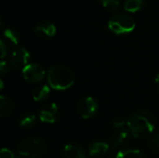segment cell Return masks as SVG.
<instances>
[{"mask_svg":"<svg viewBox=\"0 0 159 158\" xmlns=\"http://www.w3.org/2000/svg\"><path fill=\"white\" fill-rule=\"evenodd\" d=\"M46 153V145L38 138L24 141L19 148L20 158H42Z\"/></svg>","mask_w":159,"mask_h":158,"instance_id":"277c9868","label":"cell"},{"mask_svg":"<svg viewBox=\"0 0 159 158\" xmlns=\"http://www.w3.org/2000/svg\"><path fill=\"white\" fill-rule=\"evenodd\" d=\"M99 110L98 102L92 97H87L79 101L76 106L77 114L80 117L84 119L90 118L94 116Z\"/></svg>","mask_w":159,"mask_h":158,"instance_id":"5b68a950","label":"cell"},{"mask_svg":"<svg viewBox=\"0 0 159 158\" xmlns=\"http://www.w3.org/2000/svg\"><path fill=\"white\" fill-rule=\"evenodd\" d=\"M156 128V121L154 116L146 111H140L132 115L128 121V129L132 136L135 138H145Z\"/></svg>","mask_w":159,"mask_h":158,"instance_id":"6da1fadb","label":"cell"},{"mask_svg":"<svg viewBox=\"0 0 159 158\" xmlns=\"http://www.w3.org/2000/svg\"><path fill=\"white\" fill-rule=\"evenodd\" d=\"M36 122V116L33 113H25L20 119V126L25 129L32 128Z\"/></svg>","mask_w":159,"mask_h":158,"instance_id":"2e32d148","label":"cell"},{"mask_svg":"<svg viewBox=\"0 0 159 158\" xmlns=\"http://www.w3.org/2000/svg\"><path fill=\"white\" fill-rule=\"evenodd\" d=\"M30 59V53L25 47H18L12 51L9 61L12 66L20 68L28 65V61Z\"/></svg>","mask_w":159,"mask_h":158,"instance_id":"52a82bcc","label":"cell"},{"mask_svg":"<svg viewBox=\"0 0 159 158\" xmlns=\"http://www.w3.org/2000/svg\"><path fill=\"white\" fill-rule=\"evenodd\" d=\"M102 5L109 10H116L119 7V0H100Z\"/></svg>","mask_w":159,"mask_h":158,"instance_id":"d6986e66","label":"cell"},{"mask_svg":"<svg viewBox=\"0 0 159 158\" xmlns=\"http://www.w3.org/2000/svg\"><path fill=\"white\" fill-rule=\"evenodd\" d=\"M156 82H157V84H159V74L157 75V77H156Z\"/></svg>","mask_w":159,"mask_h":158,"instance_id":"d4e9b609","label":"cell"},{"mask_svg":"<svg viewBox=\"0 0 159 158\" xmlns=\"http://www.w3.org/2000/svg\"><path fill=\"white\" fill-rule=\"evenodd\" d=\"M4 37L5 39H7L8 42H10L11 44H14V45H17L20 41V34L19 33L11 28V27H7L5 29L4 31Z\"/></svg>","mask_w":159,"mask_h":158,"instance_id":"e0dca14e","label":"cell"},{"mask_svg":"<svg viewBox=\"0 0 159 158\" xmlns=\"http://www.w3.org/2000/svg\"><path fill=\"white\" fill-rule=\"evenodd\" d=\"M109 29L116 34H124L132 32L135 28V20L127 13H116L108 21Z\"/></svg>","mask_w":159,"mask_h":158,"instance_id":"3957f363","label":"cell"},{"mask_svg":"<svg viewBox=\"0 0 159 158\" xmlns=\"http://www.w3.org/2000/svg\"><path fill=\"white\" fill-rule=\"evenodd\" d=\"M145 0H126L124 3V8L129 12H136L143 7Z\"/></svg>","mask_w":159,"mask_h":158,"instance_id":"9a60e30c","label":"cell"},{"mask_svg":"<svg viewBox=\"0 0 159 158\" xmlns=\"http://www.w3.org/2000/svg\"><path fill=\"white\" fill-rule=\"evenodd\" d=\"M0 158H16L13 152H11L9 149L3 148L0 152Z\"/></svg>","mask_w":159,"mask_h":158,"instance_id":"ffe728a7","label":"cell"},{"mask_svg":"<svg viewBox=\"0 0 159 158\" xmlns=\"http://www.w3.org/2000/svg\"><path fill=\"white\" fill-rule=\"evenodd\" d=\"M38 116L42 122L54 123L59 116V107L54 102L46 104L39 110Z\"/></svg>","mask_w":159,"mask_h":158,"instance_id":"ba28073f","label":"cell"},{"mask_svg":"<svg viewBox=\"0 0 159 158\" xmlns=\"http://www.w3.org/2000/svg\"><path fill=\"white\" fill-rule=\"evenodd\" d=\"M0 84H1V90H2V89H3V86H4V85H3V81H2V80L0 81Z\"/></svg>","mask_w":159,"mask_h":158,"instance_id":"484cf974","label":"cell"},{"mask_svg":"<svg viewBox=\"0 0 159 158\" xmlns=\"http://www.w3.org/2000/svg\"><path fill=\"white\" fill-rule=\"evenodd\" d=\"M152 143H153L154 146L158 147L159 148V130L157 133H155V135L153 136V138H152Z\"/></svg>","mask_w":159,"mask_h":158,"instance_id":"cb8c5ba5","label":"cell"},{"mask_svg":"<svg viewBox=\"0 0 159 158\" xmlns=\"http://www.w3.org/2000/svg\"><path fill=\"white\" fill-rule=\"evenodd\" d=\"M9 72V64L7 61L2 60L0 62V74H6L7 73Z\"/></svg>","mask_w":159,"mask_h":158,"instance_id":"44dd1931","label":"cell"},{"mask_svg":"<svg viewBox=\"0 0 159 158\" xmlns=\"http://www.w3.org/2000/svg\"><path fill=\"white\" fill-rule=\"evenodd\" d=\"M125 125H126V121L122 118H117V119H115L113 121V126L118 129H121Z\"/></svg>","mask_w":159,"mask_h":158,"instance_id":"7402d4cb","label":"cell"},{"mask_svg":"<svg viewBox=\"0 0 159 158\" xmlns=\"http://www.w3.org/2000/svg\"><path fill=\"white\" fill-rule=\"evenodd\" d=\"M50 93V88L47 85H41L35 88L33 93V98L35 102L45 101Z\"/></svg>","mask_w":159,"mask_h":158,"instance_id":"4fadbf2b","label":"cell"},{"mask_svg":"<svg viewBox=\"0 0 159 158\" xmlns=\"http://www.w3.org/2000/svg\"><path fill=\"white\" fill-rule=\"evenodd\" d=\"M46 72L39 63H29L22 69L23 78L30 83H38L45 77Z\"/></svg>","mask_w":159,"mask_h":158,"instance_id":"8992f818","label":"cell"},{"mask_svg":"<svg viewBox=\"0 0 159 158\" xmlns=\"http://www.w3.org/2000/svg\"><path fill=\"white\" fill-rule=\"evenodd\" d=\"M116 158H147L146 156L138 149H127L119 152Z\"/></svg>","mask_w":159,"mask_h":158,"instance_id":"5bb4252c","label":"cell"},{"mask_svg":"<svg viewBox=\"0 0 159 158\" xmlns=\"http://www.w3.org/2000/svg\"><path fill=\"white\" fill-rule=\"evenodd\" d=\"M109 150V144L104 142H94L89 146V154L90 156H102Z\"/></svg>","mask_w":159,"mask_h":158,"instance_id":"8fae6325","label":"cell"},{"mask_svg":"<svg viewBox=\"0 0 159 158\" xmlns=\"http://www.w3.org/2000/svg\"><path fill=\"white\" fill-rule=\"evenodd\" d=\"M48 82L53 89L65 90L75 83L74 72L64 64H55L48 72Z\"/></svg>","mask_w":159,"mask_h":158,"instance_id":"7a4b0ae2","label":"cell"},{"mask_svg":"<svg viewBox=\"0 0 159 158\" xmlns=\"http://www.w3.org/2000/svg\"><path fill=\"white\" fill-rule=\"evenodd\" d=\"M14 108H15V104L10 98L4 96V95H2L0 97V115H1V117H7V116L10 115L12 114V112L14 111Z\"/></svg>","mask_w":159,"mask_h":158,"instance_id":"7c38bea8","label":"cell"},{"mask_svg":"<svg viewBox=\"0 0 159 158\" xmlns=\"http://www.w3.org/2000/svg\"><path fill=\"white\" fill-rule=\"evenodd\" d=\"M62 158H88L83 147L77 144H67L61 151Z\"/></svg>","mask_w":159,"mask_h":158,"instance_id":"30bf717a","label":"cell"},{"mask_svg":"<svg viewBox=\"0 0 159 158\" xmlns=\"http://www.w3.org/2000/svg\"><path fill=\"white\" fill-rule=\"evenodd\" d=\"M128 138V131L124 130V129H120L112 139V145L114 148L118 147L119 145H121Z\"/></svg>","mask_w":159,"mask_h":158,"instance_id":"ac0fdd59","label":"cell"},{"mask_svg":"<svg viewBox=\"0 0 159 158\" xmlns=\"http://www.w3.org/2000/svg\"><path fill=\"white\" fill-rule=\"evenodd\" d=\"M34 32L36 35L43 37V38H48L54 36L56 34V27L53 23L48 21H42L35 25Z\"/></svg>","mask_w":159,"mask_h":158,"instance_id":"9c48e42d","label":"cell"},{"mask_svg":"<svg viewBox=\"0 0 159 158\" xmlns=\"http://www.w3.org/2000/svg\"><path fill=\"white\" fill-rule=\"evenodd\" d=\"M0 50H1V58L4 59L7 54V47L6 46L5 41L3 39L0 41Z\"/></svg>","mask_w":159,"mask_h":158,"instance_id":"603a6c76","label":"cell"}]
</instances>
